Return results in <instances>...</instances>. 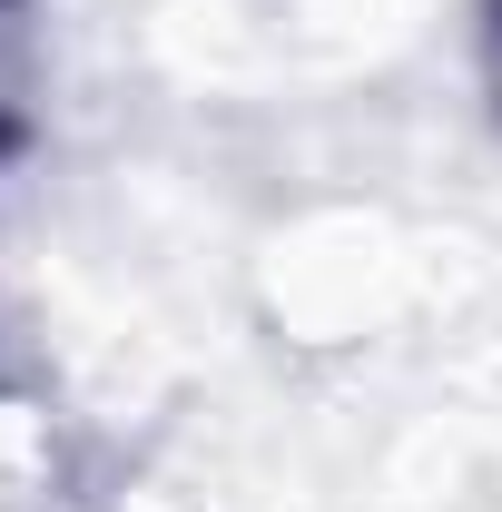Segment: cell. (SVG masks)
<instances>
[{
	"mask_svg": "<svg viewBox=\"0 0 502 512\" xmlns=\"http://www.w3.org/2000/svg\"><path fill=\"white\" fill-rule=\"evenodd\" d=\"M483 89H493V99H502V0H493V10H483Z\"/></svg>",
	"mask_w": 502,
	"mask_h": 512,
	"instance_id": "cell-1",
	"label": "cell"
}]
</instances>
